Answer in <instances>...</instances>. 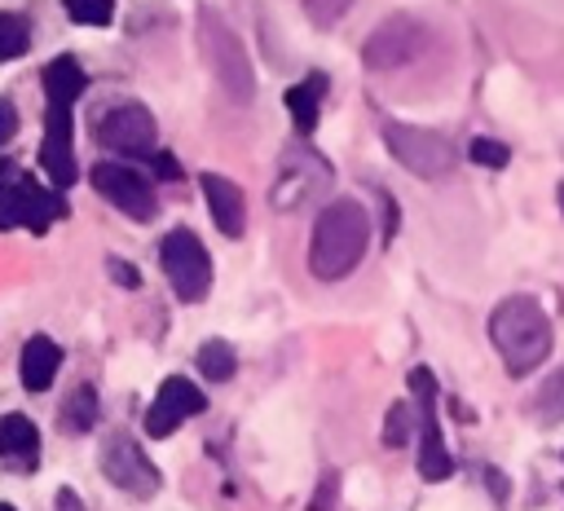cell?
I'll use <instances>...</instances> for the list:
<instances>
[{"label": "cell", "mask_w": 564, "mask_h": 511, "mask_svg": "<svg viewBox=\"0 0 564 511\" xmlns=\"http://www.w3.org/2000/svg\"><path fill=\"white\" fill-rule=\"evenodd\" d=\"M489 339L511 379L538 370L551 357V317L533 295H507L489 313Z\"/></svg>", "instance_id": "obj_1"}, {"label": "cell", "mask_w": 564, "mask_h": 511, "mask_svg": "<svg viewBox=\"0 0 564 511\" xmlns=\"http://www.w3.org/2000/svg\"><path fill=\"white\" fill-rule=\"evenodd\" d=\"M370 242V220L352 198H335L317 225H313V242H308V269L317 282H339L348 278Z\"/></svg>", "instance_id": "obj_2"}, {"label": "cell", "mask_w": 564, "mask_h": 511, "mask_svg": "<svg viewBox=\"0 0 564 511\" xmlns=\"http://www.w3.org/2000/svg\"><path fill=\"white\" fill-rule=\"evenodd\" d=\"M198 48H203V57H207V66H212V75L220 79V88L234 97V101H251V93H256V79H251V62H247V48H242V40L212 13V9H203L198 13Z\"/></svg>", "instance_id": "obj_3"}, {"label": "cell", "mask_w": 564, "mask_h": 511, "mask_svg": "<svg viewBox=\"0 0 564 511\" xmlns=\"http://www.w3.org/2000/svg\"><path fill=\"white\" fill-rule=\"evenodd\" d=\"M383 141H388L392 159H397L405 172L423 176V181L449 176V172H454V163H458L454 145H449L441 132H432V128H414V123H383Z\"/></svg>", "instance_id": "obj_4"}, {"label": "cell", "mask_w": 564, "mask_h": 511, "mask_svg": "<svg viewBox=\"0 0 564 511\" xmlns=\"http://www.w3.org/2000/svg\"><path fill=\"white\" fill-rule=\"evenodd\" d=\"M159 264H163V273H167V282H172L176 300L194 304V300L207 295V286H212V256L203 251L198 233L172 229V233L159 242Z\"/></svg>", "instance_id": "obj_5"}, {"label": "cell", "mask_w": 564, "mask_h": 511, "mask_svg": "<svg viewBox=\"0 0 564 511\" xmlns=\"http://www.w3.org/2000/svg\"><path fill=\"white\" fill-rule=\"evenodd\" d=\"M57 216H66L62 198L48 194V189H40L26 172H13V176L0 185V229L22 225V229H31V233H44Z\"/></svg>", "instance_id": "obj_6"}, {"label": "cell", "mask_w": 564, "mask_h": 511, "mask_svg": "<svg viewBox=\"0 0 564 511\" xmlns=\"http://www.w3.org/2000/svg\"><path fill=\"white\" fill-rule=\"evenodd\" d=\"M427 40H432V35H427V26H423L419 18L397 13V18H388V22H379V26L370 31L361 57H366L370 70H397V66H410V62L427 48Z\"/></svg>", "instance_id": "obj_7"}, {"label": "cell", "mask_w": 564, "mask_h": 511, "mask_svg": "<svg viewBox=\"0 0 564 511\" xmlns=\"http://www.w3.org/2000/svg\"><path fill=\"white\" fill-rule=\"evenodd\" d=\"M410 388L419 396V476L423 480H445L454 471V458L441 441V423H436V379L427 366H414L410 370Z\"/></svg>", "instance_id": "obj_8"}, {"label": "cell", "mask_w": 564, "mask_h": 511, "mask_svg": "<svg viewBox=\"0 0 564 511\" xmlns=\"http://www.w3.org/2000/svg\"><path fill=\"white\" fill-rule=\"evenodd\" d=\"M101 471H106L110 485H119V489L132 493V498L159 493V471H154V463H150V458L141 454V445H137L132 436H123V432H115V436L106 441V449H101Z\"/></svg>", "instance_id": "obj_9"}, {"label": "cell", "mask_w": 564, "mask_h": 511, "mask_svg": "<svg viewBox=\"0 0 564 511\" xmlns=\"http://www.w3.org/2000/svg\"><path fill=\"white\" fill-rule=\"evenodd\" d=\"M93 185H97V194L101 198H110L123 216H132V220H154V211H159V198H154V189H150V181H141L132 167H123V163H97L93 167Z\"/></svg>", "instance_id": "obj_10"}, {"label": "cell", "mask_w": 564, "mask_h": 511, "mask_svg": "<svg viewBox=\"0 0 564 511\" xmlns=\"http://www.w3.org/2000/svg\"><path fill=\"white\" fill-rule=\"evenodd\" d=\"M330 185V167L322 163V159H313V154H304V150H295L286 163H282V172H278V181H273V207H282V211H295V207H304L317 189H326Z\"/></svg>", "instance_id": "obj_11"}, {"label": "cell", "mask_w": 564, "mask_h": 511, "mask_svg": "<svg viewBox=\"0 0 564 511\" xmlns=\"http://www.w3.org/2000/svg\"><path fill=\"white\" fill-rule=\"evenodd\" d=\"M97 141L123 154H150L154 150V119L141 106H115L97 119Z\"/></svg>", "instance_id": "obj_12"}, {"label": "cell", "mask_w": 564, "mask_h": 511, "mask_svg": "<svg viewBox=\"0 0 564 511\" xmlns=\"http://www.w3.org/2000/svg\"><path fill=\"white\" fill-rule=\"evenodd\" d=\"M203 405H207V396H203L189 379H176V374H172V379H163L154 405L145 410V432H150V436H167V432L181 427L185 418L203 414Z\"/></svg>", "instance_id": "obj_13"}, {"label": "cell", "mask_w": 564, "mask_h": 511, "mask_svg": "<svg viewBox=\"0 0 564 511\" xmlns=\"http://www.w3.org/2000/svg\"><path fill=\"white\" fill-rule=\"evenodd\" d=\"M40 163H44V172H48V181H53L57 189H66V185L75 181V154H70V106H53V101H48Z\"/></svg>", "instance_id": "obj_14"}, {"label": "cell", "mask_w": 564, "mask_h": 511, "mask_svg": "<svg viewBox=\"0 0 564 511\" xmlns=\"http://www.w3.org/2000/svg\"><path fill=\"white\" fill-rule=\"evenodd\" d=\"M203 198H207V211L216 220V229L225 238H238L242 225H247V207H242V189L229 181V176H203Z\"/></svg>", "instance_id": "obj_15"}, {"label": "cell", "mask_w": 564, "mask_h": 511, "mask_svg": "<svg viewBox=\"0 0 564 511\" xmlns=\"http://www.w3.org/2000/svg\"><path fill=\"white\" fill-rule=\"evenodd\" d=\"M57 366H62V348L48 339V335H31L26 344H22V388L26 392H44L48 383H53V374H57Z\"/></svg>", "instance_id": "obj_16"}, {"label": "cell", "mask_w": 564, "mask_h": 511, "mask_svg": "<svg viewBox=\"0 0 564 511\" xmlns=\"http://www.w3.org/2000/svg\"><path fill=\"white\" fill-rule=\"evenodd\" d=\"M0 458L13 467H35L40 458V432L26 414H4L0 418Z\"/></svg>", "instance_id": "obj_17"}, {"label": "cell", "mask_w": 564, "mask_h": 511, "mask_svg": "<svg viewBox=\"0 0 564 511\" xmlns=\"http://www.w3.org/2000/svg\"><path fill=\"white\" fill-rule=\"evenodd\" d=\"M84 84H88V75H84V66L75 57H53L44 66V97L53 106H70L84 93Z\"/></svg>", "instance_id": "obj_18"}, {"label": "cell", "mask_w": 564, "mask_h": 511, "mask_svg": "<svg viewBox=\"0 0 564 511\" xmlns=\"http://www.w3.org/2000/svg\"><path fill=\"white\" fill-rule=\"evenodd\" d=\"M322 93H326V79H322V75H308L304 84H295V88L286 93V110H291V119H295L300 132H313V128H317Z\"/></svg>", "instance_id": "obj_19"}, {"label": "cell", "mask_w": 564, "mask_h": 511, "mask_svg": "<svg viewBox=\"0 0 564 511\" xmlns=\"http://www.w3.org/2000/svg\"><path fill=\"white\" fill-rule=\"evenodd\" d=\"M529 414L538 418V423H564V370H555V374H546V383L533 392V401H529Z\"/></svg>", "instance_id": "obj_20"}, {"label": "cell", "mask_w": 564, "mask_h": 511, "mask_svg": "<svg viewBox=\"0 0 564 511\" xmlns=\"http://www.w3.org/2000/svg\"><path fill=\"white\" fill-rule=\"evenodd\" d=\"M62 427H66V432H88V427H97V392H93V388H75V392L62 401Z\"/></svg>", "instance_id": "obj_21"}, {"label": "cell", "mask_w": 564, "mask_h": 511, "mask_svg": "<svg viewBox=\"0 0 564 511\" xmlns=\"http://www.w3.org/2000/svg\"><path fill=\"white\" fill-rule=\"evenodd\" d=\"M198 370H203L212 383H225V379H234V370H238V361H234V348H229L225 339H207V344L198 348Z\"/></svg>", "instance_id": "obj_22"}, {"label": "cell", "mask_w": 564, "mask_h": 511, "mask_svg": "<svg viewBox=\"0 0 564 511\" xmlns=\"http://www.w3.org/2000/svg\"><path fill=\"white\" fill-rule=\"evenodd\" d=\"M31 44V26L22 13H0V62L9 57H22Z\"/></svg>", "instance_id": "obj_23"}, {"label": "cell", "mask_w": 564, "mask_h": 511, "mask_svg": "<svg viewBox=\"0 0 564 511\" xmlns=\"http://www.w3.org/2000/svg\"><path fill=\"white\" fill-rule=\"evenodd\" d=\"M62 9L70 13V22L84 26H110L115 18V0H62Z\"/></svg>", "instance_id": "obj_24"}, {"label": "cell", "mask_w": 564, "mask_h": 511, "mask_svg": "<svg viewBox=\"0 0 564 511\" xmlns=\"http://www.w3.org/2000/svg\"><path fill=\"white\" fill-rule=\"evenodd\" d=\"M467 159L480 163V167H507L511 150H507L502 141H494V137H476V141L467 145Z\"/></svg>", "instance_id": "obj_25"}, {"label": "cell", "mask_w": 564, "mask_h": 511, "mask_svg": "<svg viewBox=\"0 0 564 511\" xmlns=\"http://www.w3.org/2000/svg\"><path fill=\"white\" fill-rule=\"evenodd\" d=\"M410 427H414L410 405H401V401H397V405L388 410V418H383V445H392V449H397V445H405V441H410Z\"/></svg>", "instance_id": "obj_26"}, {"label": "cell", "mask_w": 564, "mask_h": 511, "mask_svg": "<svg viewBox=\"0 0 564 511\" xmlns=\"http://www.w3.org/2000/svg\"><path fill=\"white\" fill-rule=\"evenodd\" d=\"M352 0H304V13L317 22V26H335L344 13H348Z\"/></svg>", "instance_id": "obj_27"}, {"label": "cell", "mask_w": 564, "mask_h": 511, "mask_svg": "<svg viewBox=\"0 0 564 511\" xmlns=\"http://www.w3.org/2000/svg\"><path fill=\"white\" fill-rule=\"evenodd\" d=\"M13 132H18V110H13V101H0V145H4Z\"/></svg>", "instance_id": "obj_28"}, {"label": "cell", "mask_w": 564, "mask_h": 511, "mask_svg": "<svg viewBox=\"0 0 564 511\" xmlns=\"http://www.w3.org/2000/svg\"><path fill=\"white\" fill-rule=\"evenodd\" d=\"M154 172H159L163 181H176V176H181V163H176L172 154H163V150H159V154H154Z\"/></svg>", "instance_id": "obj_29"}, {"label": "cell", "mask_w": 564, "mask_h": 511, "mask_svg": "<svg viewBox=\"0 0 564 511\" xmlns=\"http://www.w3.org/2000/svg\"><path fill=\"white\" fill-rule=\"evenodd\" d=\"M106 269H110V273L119 278V286H141V273H137V269H128L123 260H110Z\"/></svg>", "instance_id": "obj_30"}, {"label": "cell", "mask_w": 564, "mask_h": 511, "mask_svg": "<svg viewBox=\"0 0 564 511\" xmlns=\"http://www.w3.org/2000/svg\"><path fill=\"white\" fill-rule=\"evenodd\" d=\"M57 511H84V507H79V498L70 489H57Z\"/></svg>", "instance_id": "obj_31"}, {"label": "cell", "mask_w": 564, "mask_h": 511, "mask_svg": "<svg viewBox=\"0 0 564 511\" xmlns=\"http://www.w3.org/2000/svg\"><path fill=\"white\" fill-rule=\"evenodd\" d=\"M0 511H13V507H9V502H0Z\"/></svg>", "instance_id": "obj_32"}, {"label": "cell", "mask_w": 564, "mask_h": 511, "mask_svg": "<svg viewBox=\"0 0 564 511\" xmlns=\"http://www.w3.org/2000/svg\"><path fill=\"white\" fill-rule=\"evenodd\" d=\"M560 207H564V185H560Z\"/></svg>", "instance_id": "obj_33"}]
</instances>
